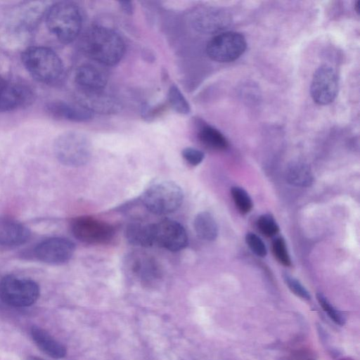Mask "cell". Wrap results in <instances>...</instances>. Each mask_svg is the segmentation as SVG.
I'll return each instance as SVG.
<instances>
[{
    "label": "cell",
    "instance_id": "obj_1",
    "mask_svg": "<svg viewBox=\"0 0 360 360\" xmlns=\"http://www.w3.org/2000/svg\"><path fill=\"white\" fill-rule=\"evenodd\" d=\"M79 46L91 60L106 66H114L122 58L125 45L120 35L111 28L94 25L82 34Z\"/></svg>",
    "mask_w": 360,
    "mask_h": 360
},
{
    "label": "cell",
    "instance_id": "obj_2",
    "mask_svg": "<svg viewBox=\"0 0 360 360\" xmlns=\"http://www.w3.org/2000/svg\"><path fill=\"white\" fill-rule=\"evenodd\" d=\"M22 63L37 81L53 84L64 74V65L59 56L52 49L40 46L27 48L22 53Z\"/></svg>",
    "mask_w": 360,
    "mask_h": 360
},
{
    "label": "cell",
    "instance_id": "obj_3",
    "mask_svg": "<svg viewBox=\"0 0 360 360\" xmlns=\"http://www.w3.org/2000/svg\"><path fill=\"white\" fill-rule=\"evenodd\" d=\"M45 17L49 30L61 43L70 44L79 35L82 16L79 6L74 2L55 3L46 11Z\"/></svg>",
    "mask_w": 360,
    "mask_h": 360
},
{
    "label": "cell",
    "instance_id": "obj_4",
    "mask_svg": "<svg viewBox=\"0 0 360 360\" xmlns=\"http://www.w3.org/2000/svg\"><path fill=\"white\" fill-rule=\"evenodd\" d=\"M53 152L61 164L68 167H81L91 157V143L83 133L68 131L57 136L53 143Z\"/></svg>",
    "mask_w": 360,
    "mask_h": 360
},
{
    "label": "cell",
    "instance_id": "obj_5",
    "mask_svg": "<svg viewBox=\"0 0 360 360\" xmlns=\"http://www.w3.org/2000/svg\"><path fill=\"white\" fill-rule=\"evenodd\" d=\"M184 199L181 187L173 181L153 184L142 194L141 200L151 213L166 215L177 210Z\"/></svg>",
    "mask_w": 360,
    "mask_h": 360
},
{
    "label": "cell",
    "instance_id": "obj_6",
    "mask_svg": "<svg viewBox=\"0 0 360 360\" xmlns=\"http://www.w3.org/2000/svg\"><path fill=\"white\" fill-rule=\"evenodd\" d=\"M40 294L39 286L34 281L7 275L0 281V299L14 307H27L34 304Z\"/></svg>",
    "mask_w": 360,
    "mask_h": 360
},
{
    "label": "cell",
    "instance_id": "obj_7",
    "mask_svg": "<svg viewBox=\"0 0 360 360\" xmlns=\"http://www.w3.org/2000/svg\"><path fill=\"white\" fill-rule=\"evenodd\" d=\"M247 42L237 32H224L215 35L207 44L206 52L210 59L219 63L237 60L245 51Z\"/></svg>",
    "mask_w": 360,
    "mask_h": 360
},
{
    "label": "cell",
    "instance_id": "obj_8",
    "mask_svg": "<svg viewBox=\"0 0 360 360\" xmlns=\"http://www.w3.org/2000/svg\"><path fill=\"white\" fill-rule=\"evenodd\" d=\"M123 268L129 276L144 286H153L162 278L158 262L146 252L136 251L128 254L124 260Z\"/></svg>",
    "mask_w": 360,
    "mask_h": 360
},
{
    "label": "cell",
    "instance_id": "obj_9",
    "mask_svg": "<svg viewBox=\"0 0 360 360\" xmlns=\"http://www.w3.org/2000/svg\"><path fill=\"white\" fill-rule=\"evenodd\" d=\"M32 88L24 81L0 76V112L29 105L33 101Z\"/></svg>",
    "mask_w": 360,
    "mask_h": 360
},
{
    "label": "cell",
    "instance_id": "obj_10",
    "mask_svg": "<svg viewBox=\"0 0 360 360\" xmlns=\"http://www.w3.org/2000/svg\"><path fill=\"white\" fill-rule=\"evenodd\" d=\"M70 229L75 238L87 244L106 243L115 234V230L110 224L90 217L74 219Z\"/></svg>",
    "mask_w": 360,
    "mask_h": 360
},
{
    "label": "cell",
    "instance_id": "obj_11",
    "mask_svg": "<svg viewBox=\"0 0 360 360\" xmlns=\"http://www.w3.org/2000/svg\"><path fill=\"white\" fill-rule=\"evenodd\" d=\"M338 92V77L336 71L330 65H320L314 72L310 94L313 101L321 105H326L334 101Z\"/></svg>",
    "mask_w": 360,
    "mask_h": 360
},
{
    "label": "cell",
    "instance_id": "obj_12",
    "mask_svg": "<svg viewBox=\"0 0 360 360\" xmlns=\"http://www.w3.org/2000/svg\"><path fill=\"white\" fill-rule=\"evenodd\" d=\"M154 245L178 252L188 245V236L184 226L178 221L165 219L153 224Z\"/></svg>",
    "mask_w": 360,
    "mask_h": 360
},
{
    "label": "cell",
    "instance_id": "obj_13",
    "mask_svg": "<svg viewBox=\"0 0 360 360\" xmlns=\"http://www.w3.org/2000/svg\"><path fill=\"white\" fill-rule=\"evenodd\" d=\"M75 250V244L68 238L51 237L39 243L34 250L35 257L49 264H63L72 257Z\"/></svg>",
    "mask_w": 360,
    "mask_h": 360
},
{
    "label": "cell",
    "instance_id": "obj_14",
    "mask_svg": "<svg viewBox=\"0 0 360 360\" xmlns=\"http://www.w3.org/2000/svg\"><path fill=\"white\" fill-rule=\"evenodd\" d=\"M47 113L53 118L75 122H86L91 120L93 114L79 103L53 101L46 106Z\"/></svg>",
    "mask_w": 360,
    "mask_h": 360
},
{
    "label": "cell",
    "instance_id": "obj_15",
    "mask_svg": "<svg viewBox=\"0 0 360 360\" xmlns=\"http://www.w3.org/2000/svg\"><path fill=\"white\" fill-rule=\"evenodd\" d=\"M79 103L91 111L111 114L117 112L120 108L119 103L112 96L100 91H79Z\"/></svg>",
    "mask_w": 360,
    "mask_h": 360
},
{
    "label": "cell",
    "instance_id": "obj_16",
    "mask_svg": "<svg viewBox=\"0 0 360 360\" xmlns=\"http://www.w3.org/2000/svg\"><path fill=\"white\" fill-rule=\"evenodd\" d=\"M75 82L79 91H100L105 89L108 77L101 68L83 64L75 72Z\"/></svg>",
    "mask_w": 360,
    "mask_h": 360
},
{
    "label": "cell",
    "instance_id": "obj_17",
    "mask_svg": "<svg viewBox=\"0 0 360 360\" xmlns=\"http://www.w3.org/2000/svg\"><path fill=\"white\" fill-rule=\"evenodd\" d=\"M30 231L22 223L10 218L0 217V245L15 247L29 240Z\"/></svg>",
    "mask_w": 360,
    "mask_h": 360
},
{
    "label": "cell",
    "instance_id": "obj_18",
    "mask_svg": "<svg viewBox=\"0 0 360 360\" xmlns=\"http://www.w3.org/2000/svg\"><path fill=\"white\" fill-rule=\"evenodd\" d=\"M30 333L35 345L46 355L56 359L66 355L65 347L44 329L34 326L32 327Z\"/></svg>",
    "mask_w": 360,
    "mask_h": 360
},
{
    "label": "cell",
    "instance_id": "obj_19",
    "mask_svg": "<svg viewBox=\"0 0 360 360\" xmlns=\"http://www.w3.org/2000/svg\"><path fill=\"white\" fill-rule=\"evenodd\" d=\"M124 235L131 245L144 248L154 245L153 224L131 222L126 226Z\"/></svg>",
    "mask_w": 360,
    "mask_h": 360
},
{
    "label": "cell",
    "instance_id": "obj_20",
    "mask_svg": "<svg viewBox=\"0 0 360 360\" xmlns=\"http://www.w3.org/2000/svg\"><path fill=\"white\" fill-rule=\"evenodd\" d=\"M219 11L202 8L195 11L192 15V23L195 29L202 33H214L220 30L221 23Z\"/></svg>",
    "mask_w": 360,
    "mask_h": 360
},
{
    "label": "cell",
    "instance_id": "obj_21",
    "mask_svg": "<svg viewBox=\"0 0 360 360\" xmlns=\"http://www.w3.org/2000/svg\"><path fill=\"white\" fill-rule=\"evenodd\" d=\"M285 178L288 184L297 187H309L314 180L310 167L301 161H293L288 165Z\"/></svg>",
    "mask_w": 360,
    "mask_h": 360
},
{
    "label": "cell",
    "instance_id": "obj_22",
    "mask_svg": "<svg viewBox=\"0 0 360 360\" xmlns=\"http://www.w3.org/2000/svg\"><path fill=\"white\" fill-rule=\"evenodd\" d=\"M197 236L207 241L214 240L218 235V226L213 216L208 212H199L193 221Z\"/></svg>",
    "mask_w": 360,
    "mask_h": 360
},
{
    "label": "cell",
    "instance_id": "obj_23",
    "mask_svg": "<svg viewBox=\"0 0 360 360\" xmlns=\"http://www.w3.org/2000/svg\"><path fill=\"white\" fill-rule=\"evenodd\" d=\"M200 141L207 148L215 150H225L229 147L226 137L217 129L208 125H202L198 133Z\"/></svg>",
    "mask_w": 360,
    "mask_h": 360
},
{
    "label": "cell",
    "instance_id": "obj_24",
    "mask_svg": "<svg viewBox=\"0 0 360 360\" xmlns=\"http://www.w3.org/2000/svg\"><path fill=\"white\" fill-rule=\"evenodd\" d=\"M168 102L170 106L178 113L188 115L191 112V107L178 86L172 84L167 94Z\"/></svg>",
    "mask_w": 360,
    "mask_h": 360
},
{
    "label": "cell",
    "instance_id": "obj_25",
    "mask_svg": "<svg viewBox=\"0 0 360 360\" xmlns=\"http://www.w3.org/2000/svg\"><path fill=\"white\" fill-rule=\"evenodd\" d=\"M231 196L238 210L242 214L250 212L253 204L251 198L243 188L233 186L231 190Z\"/></svg>",
    "mask_w": 360,
    "mask_h": 360
},
{
    "label": "cell",
    "instance_id": "obj_26",
    "mask_svg": "<svg viewBox=\"0 0 360 360\" xmlns=\"http://www.w3.org/2000/svg\"><path fill=\"white\" fill-rule=\"evenodd\" d=\"M316 298L323 310L334 323L339 326L345 324V318L343 314L336 309L322 293H317Z\"/></svg>",
    "mask_w": 360,
    "mask_h": 360
},
{
    "label": "cell",
    "instance_id": "obj_27",
    "mask_svg": "<svg viewBox=\"0 0 360 360\" xmlns=\"http://www.w3.org/2000/svg\"><path fill=\"white\" fill-rule=\"evenodd\" d=\"M259 231L267 237H272L279 231V227L274 218L269 214L261 215L257 221Z\"/></svg>",
    "mask_w": 360,
    "mask_h": 360
},
{
    "label": "cell",
    "instance_id": "obj_28",
    "mask_svg": "<svg viewBox=\"0 0 360 360\" xmlns=\"http://www.w3.org/2000/svg\"><path fill=\"white\" fill-rule=\"evenodd\" d=\"M272 251L276 259L283 265L289 266L291 260L287 250L285 242L281 237L276 238L272 242Z\"/></svg>",
    "mask_w": 360,
    "mask_h": 360
},
{
    "label": "cell",
    "instance_id": "obj_29",
    "mask_svg": "<svg viewBox=\"0 0 360 360\" xmlns=\"http://www.w3.org/2000/svg\"><path fill=\"white\" fill-rule=\"evenodd\" d=\"M283 279L288 288L296 296L304 300H310L309 292L297 279L287 274L283 275Z\"/></svg>",
    "mask_w": 360,
    "mask_h": 360
},
{
    "label": "cell",
    "instance_id": "obj_30",
    "mask_svg": "<svg viewBox=\"0 0 360 360\" xmlns=\"http://www.w3.org/2000/svg\"><path fill=\"white\" fill-rule=\"evenodd\" d=\"M245 242L252 252L257 256L264 257L266 255L267 250L264 243L255 233H248L245 236Z\"/></svg>",
    "mask_w": 360,
    "mask_h": 360
},
{
    "label": "cell",
    "instance_id": "obj_31",
    "mask_svg": "<svg viewBox=\"0 0 360 360\" xmlns=\"http://www.w3.org/2000/svg\"><path fill=\"white\" fill-rule=\"evenodd\" d=\"M181 155L185 161L192 166L198 165L205 158V155L201 150L191 147L183 149Z\"/></svg>",
    "mask_w": 360,
    "mask_h": 360
},
{
    "label": "cell",
    "instance_id": "obj_32",
    "mask_svg": "<svg viewBox=\"0 0 360 360\" xmlns=\"http://www.w3.org/2000/svg\"><path fill=\"white\" fill-rule=\"evenodd\" d=\"M120 7L127 15L133 14L134 11V6L131 1H120L118 2Z\"/></svg>",
    "mask_w": 360,
    "mask_h": 360
},
{
    "label": "cell",
    "instance_id": "obj_33",
    "mask_svg": "<svg viewBox=\"0 0 360 360\" xmlns=\"http://www.w3.org/2000/svg\"><path fill=\"white\" fill-rule=\"evenodd\" d=\"M354 10L357 14H359V13H360V1L359 0L356 1L355 3Z\"/></svg>",
    "mask_w": 360,
    "mask_h": 360
},
{
    "label": "cell",
    "instance_id": "obj_34",
    "mask_svg": "<svg viewBox=\"0 0 360 360\" xmlns=\"http://www.w3.org/2000/svg\"><path fill=\"white\" fill-rule=\"evenodd\" d=\"M26 360H44V359L41 357L36 356H27Z\"/></svg>",
    "mask_w": 360,
    "mask_h": 360
},
{
    "label": "cell",
    "instance_id": "obj_35",
    "mask_svg": "<svg viewBox=\"0 0 360 360\" xmlns=\"http://www.w3.org/2000/svg\"><path fill=\"white\" fill-rule=\"evenodd\" d=\"M340 360H353V359H350V358H348V357H347V358H343V359H340Z\"/></svg>",
    "mask_w": 360,
    "mask_h": 360
}]
</instances>
